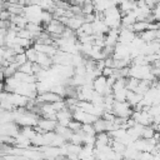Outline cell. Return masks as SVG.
I'll return each instance as SVG.
<instances>
[{
  "label": "cell",
  "mask_w": 160,
  "mask_h": 160,
  "mask_svg": "<svg viewBox=\"0 0 160 160\" xmlns=\"http://www.w3.org/2000/svg\"><path fill=\"white\" fill-rule=\"evenodd\" d=\"M111 112L116 116V118H122V119H128L131 116L132 114V108L126 102H119V101H114L112 104V109Z\"/></svg>",
  "instance_id": "6da1fadb"
},
{
  "label": "cell",
  "mask_w": 160,
  "mask_h": 160,
  "mask_svg": "<svg viewBox=\"0 0 160 160\" xmlns=\"http://www.w3.org/2000/svg\"><path fill=\"white\" fill-rule=\"evenodd\" d=\"M151 65H134L129 66V78H134L136 80H144L146 75L150 74Z\"/></svg>",
  "instance_id": "7a4b0ae2"
},
{
  "label": "cell",
  "mask_w": 160,
  "mask_h": 160,
  "mask_svg": "<svg viewBox=\"0 0 160 160\" xmlns=\"http://www.w3.org/2000/svg\"><path fill=\"white\" fill-rule=\"evenodd\" d=\"M39 118H40V116H38V115H35V114L28 111V112L20 115V116L15 120V124H16L19 128H24V126L34 128V126H36Z\"/></svg>",
  "instance_id": "3957f363"
},
{
  "label": "cell",
  "mask_w": 160,
  "mask_h": 160,
  "mask_svg": "<svg viewBox=\"0 0 160 160\" xmlns=\"http://www.w3.org/2000/svg\"><path fill=\"white\" fill-rule=\"evenodd\" d=\"M20 132V128L15 122H6L0 125V135H6L10 138H14Z\"/></svg>",
  "instance_id": "277c9868"
},
{
  "label": "cell",
  "mask_w": 160,
  "mask_h": 160,
  "mask_svg": "<svg viewBox=\"0 0 160 160\" xmlns=\"http://www.w3.org/2000/svg\"><path fill=\"white\" fill-rule=\"evenodd\" d=\"M136 34H134L130 29H119V38H118V42L119 44H122V45H129L132 39L135 38Z\"/></svg>",
  "instance_id": "5b68a950"
},
{
  "label": "cell",
  "mask_w": 160,
  "mask_h": 160,
  "mask_svg": "<svg viewBox=\"0 0 160 160\" xmlns=\"http://www.w3.org/2000/svg\"><path fill=\"white\" fill-rule=\"evenodd\" d=\"M56 125H58V122L55 120H49V119H42V118H39L38 124H36V126L39 129H41L44 132L54 131L55 128H56Z\"/></svg>",
  "instance_id": "8992f818"
},
{
  "label": "cell",
  "mask_w": 160,
  "mask_h": 160,
  "mask_svg": "<svg viewBox=\"0 0 160 160\" xmlns=\"http://www.w3.org/2000/svg\"><path fill=\"white\" fill-rule=\"evenodd\" d=\"M139 38L145 42L149 44L154 40H159L160 39V31L159 30H145L141 34H139Z\"/></svg>",
  "instance_id": "52a82bcc"
},
{
  "label": "cell",
  "mask_w": 160,
  "mask_h": 160,
  "mask_svg": "<svg viewBox=\"0 0 160 160\" xmlns=\"http://www.w3.org/2000/svg\"><path fill=\"white\" fill-rule=\"evenodd\" d=\"M106 86H108L106 85V78H104L101 75L92 80V90L95 92L100 94V95H104V91H105Z\"/></svg>",
  "instance_id": "ba28073f"
},
{
  "label": "cell",
  "mask_w": 160,
  "mask_h": 160,
  "mask_svg": "<svg viewBox=\"0 0 160 160\" xmlns=\"http://www.w3.org/2000/svg\"><path fill=\"white\" fill-rule=\"evenodd\" d=\"M110 142V138L108 135V132H98L95 135V144H94V148L96 150H100L101 148L109 145Z\"/></svg>",
  "instance_id": "9c48e42d"
},
{
  "label": "cell",
  "mask_w": 160,
  "mask_h": 160,
  "mask_svg": "<svg viewBox=\"0 0 160 160\" xmlns=\"http://www.w3.org/2000/svg\"><path fill=\"white\" fill-rule=\"evenodd\" d=\"M41 69H49L51 65H52V61L51 59L46 55V54H39L36 55V61H35Z\"/></svg>",
  "instance_id": "30bf717a"
},
{
  "label": "cell",
  "mask_w": 160,
  "mask_h": 160,
  "mask_svg": "<svg viewBox=\"0 0 160 160\" xmlns=\"http://www.w3.org/2000/svg\"><path fill=\"white\" fill-rule=\"evenodd\" d=\"M141 99H142L141 95H138V94H135L134 91L128 90V92H126V102H128L131 108H134L136 104H139Z\"/></svg>",
  "instance_id": "8fae6325"
},
{
  "label": "cell",
  "mask_w": 160,
  "mask_h": 160,
  "mask_svg": "<svg viewBox=\"0 0 160 160\" xmlns=\"http://www.w3.org/2000/svg\"><path fill=\"white\" fill-rule=\"evenodd\" d=\"M92 152H94V146H88V145H82L79 154H78V159L79 160H82V159H86V158H91L92 156Z\"/></svg>",
  "instance_id": "7c38bea8"
},
{
  "label": "cell",
  "mask_w": 160,
  "mask_h": 160,
  "mask_svg": "<svg viewBox=\"0 0 160 160\" xmlns=\"http://www.w3.org/2000/svg\"><path fill=\"white\" fill-rule=\"evenodd\" d=\"M18 69H19V66H18L15 62L9 64V66H6V68H4V69H2V75H4V79H8V78L14 76V74L18 71Z\"/></svg>",
  "instance_id": "4fadbf2b"
},
{
  "label": "cell",
  "mask_w": 160,
  "mask_h": 160,
  "mask_svg": "<svg viewBox=\"0 0 160 160\" xmlns=\"http://www.w3.org/2000/svg\"><path fill=\"white\" fill-rule=\"evenodd\" d=\"M82 135H84V134L81 132V130H79V131H76V132H72L68 142L74 144V145H80V146H81V145H82Z\"/></svg>",
  "instance_id": "5bb4252c"
},
{
  "label": "cell",
  "mask_w": 160,
  "mask_h": 160,
  "mask_svg": "<svg viewBox=\"0 0 160 160\" xmlns=\"http://www.w3.org/2000/svg\"><path fill=\"white\" fill-rule=\"evenodd\" d=\"M92 128L95 130V132H106V121L102 120L101 118H99L94 124H92Z\"/></svg>",
  "instance_id": "9a60e30c"
},
{
  "label": "cell",
  "mask_w": 160,
  "mask_h": 160,
  "mask_svg": "<svg viewBox=\"0 0 160 160\" xmlns=\"http://www.w3.org/2000/svg\"><path fill=\"white\" fill-rule=\"evenodd\" d=\"M55 115H56V121H60V120H71V111L68 108L58 111Z\"/></svg>",
  "instance_id": "2e32d148"
},
{
  "label": "cell",
  "mask_w": 160,
  "mask_h": 160,
  "mask_svg": "<svg viewBox=\"0 0 160 160\" xmlns=\"http://www.w3.org/2000/svg\"><path fill=\"white\" fill-rule=\"evenodd\" d=\"M126 92H128L126 89H121V90H118V91H112V98H114L115 101L124 102V101H126Z\"/></svg>",
  "instance_id": "e0dca14e"
},
{
  "label": "cell",
  "mask_w": 160,
  "mask_h": 160,
  "mask_svg": "<svg viewBox=\"0 0 160 160\" xmlns=\"http://www.w3.org/2000/svg\"><path fill=\"white\" fill-rule=\"evenodd\" d=\"M20 134H22V135H24L26 139H29V140H31V139L36 135V132H35L34 128H30V126L20 128Z\"/></svg>",
  "instance_id": "ac0fdd59"
},
{
  "label": "cell",
  "mask_w": 160,
  "mask_h": 160,
  "mask_svg": "<svg viewBox=\"0 0 160 160\" xmlns=\"http://www.w3.org/2000/svg\"><path fill=\"white\" fill-rule=\"evenodd\" d=\"M50 91L54 92L55 95L60 96L61 99L65 96V86H64L62 84H56V85H54V86L50 89Z\"/></svg>",
  "instance_id": "d6986e66"
},
{
  "label": "cell",
  "mask_w": 160,
  "mask_h": 160,
  "mask_svg": "<svg viewBox=\"0 0 160 160\" xmlns=\"http://www.w3.org/2000/svg\"><path fill=\"white\" fill-rule=\"evenodd\" d=\"M36 55H38V52L32 49V46H30L29 49H26V50H25L26 60H28L29 62H31V64H34V62L36 61Z\"/></svg>",
  "instance_id": "ffe728a7"
},
{
  "label": "cell",
  "mask_w": 160,
  "mask_h": 160,
  "mask_svg": "<svg viewBox=\"0 0 160 160\" xmlns=\"http://www.w3.org/2000/svg\"><path fill=\"white\" fill-rule=\"evenodd\" d=\"M155 132H156V131H155L151 126H145V128H144V130H142V132H141L140 139L149 140V139H151V138L154 136V134H155Z\"/></svg>",
  "instance_id": "44dd1931"
},
{
  "label": "cell",
  "mask_w": 160,
  "mask_h": 160,
  "mask_svg": "<svg viewBox=\"0 0 160 160\" xmlns=\"http://www.w3.org/2000/svg\"><path fill=\"white\" fill-rule=\"evenodd\" d=\"M51 20H52V14H51V12H49V11H42V12H41V16H40V22H42V24H44L42 29H44L46 25H49Z\"/></svg>",
  "instance_id": "7402d4cb"
},
{
  "label": "cell",
  "mask_w": 160,
  "mask_h": 160,
  "mask_svg": "<svg viewBox=\"0 0 160 160\" xmlns=\"http://www.w3.org/2000/svg\"><path fill=\"white\" fill-rule=\"evenodd\" d=\"M31 68H32V64L29 62V61H26L24 65L19 66L18 71H20V72H22V74H26V75H32V70H31Z\"/></svg>",
  "instance_id": "603a6c76"
},
{
  "label": "cell",
  "mask_w": 160,
  "mask_h": 160,
  "mask_svg": "<svg viewBox=\"0 0 160 160\" xmlns=\"http://www.w3.org/2000/svg\"><path fill=\"white\" fill-rule=\"evenodd\" d=\"M80 130H81V132H82V134H88V135H96V132H95V130H94V128H92V125H91V124H82V125H81V128H80Z\"/></svg>",
  "instance_id": "cb8c5ba5"
},
{
  "label": "cell",
  "mask_w": 160,
  "mask_h": 160,
  "mask_svg": "<svg viewBox=\"0 0 160 160\" xmlns=\"http://www.w3.org/2000/svg\"><path fill=\"white\" fill-rule=\"evenodd\" d=\"M148 114L151 116V118H155V116H159L160 114V106L159 105H151L148 108Z\"/></svg>",
  "instance_id": "d4e9b609"
},
{
  "label": "cell",
  "mask_w": 160,
  "mask_h": 160,
  "mask_svg": "<svg viewBox=\"0 0 160 160\" xmlns=\"http://www.w3.org/2000/svg\"><path fill=\"white\" fill-rule=\"evenodd\" d=\"M26 61H28V60H26L25 52H22V54H19V55H15V56H14V62H15L18 66H21V65H24Z\"/></svg>",
  "instance_id": "484cf974"
},
{
  "label": "cell",
  "mask_w": 160,
  "mask_h": 160,
  "mask_svg": "<svg viewBox=\"0 0 160 160\" xmlns=\"http://www.w3.org/2000/svg\"><path fill=\"white\" fill-rule=\"evenodd\" d=\"M80 128H81V124L80 122H78V121H75V120H70V122H69V125H68V129L69 130H71L72 132H76V131H79L80 130Z\"/></svg>",
  "instance_id": "4316f807"
},
{
  "label": "cell",
  "mask_w": 160,
  "mask_h": 160,
  "mask_svg": "<svg viewBox=\"0 0 160 160\" xmlns=\"http://www.w3.org/2000/svg\"><path fill=\"white\" fill-rule=\"evenodd\" d=\"M51 106H52V109H54V110H55L56 112L66 108V105H65V101H64V99H61V100H59V101H56V102H52V104H51Z\"/></svg>",
  "instance_id": "83f0119b"
},
{
  "label": "cell",
  "mask_w": 160,
  "mask_h": 160,
  "mask_svg": "<svg viewBox=\"0 0 160 160\" xmlns=\"http://www.w3.org/2000/svg\"><path fill=\"white\" fill-rule=\"evenodd\" d=\"M10 14H9V11L6 10V9H1L0 10V20H2V21H9V19H10Z\"/></svg>",
  "instance_id": "f1b7e54d"
},
{
  "label": "cell",
  "mask_w": 160,
  "mask_h": 160,
  "mask_svg": "<svg viewBox=\"0 0 160 160\" xmlns=\"http://www.w3.org/2000/svg\"><path fill=\"white\" fill-rule=\"evenodd\" d=\"M18 38H20V39H28V40H30V32H29L26 29H22V30H20V31L18 32Z\"/></svg>",
  "instance_id": "f546056e"
},
{
  "label": "cell",
  "mask_w": 160,
  "mask_h": 160,
  "mask_svg": "<svg viewBox=\"0 0 160 160\" xmlns=\"http://www.w3.org/2000/svg\"><path fill=\"white\" fill-rule=\"evenodd\" d=\"M112 74H114V69L104 68V69L101 70V76H104V78H109V76H111Z\"/></svg>",
  "instance_id": "4dcf8cb0"
},
{
  "label": "cell",
  "mask_w": 160,
  "mask_h": 160,
  "mask_svg": "<svg viewBox=\"0 0 160 160\" xmlns=\"http://www.w3.org/2000/svg\"><path fill=\"white\" fill-rule=\"evenodd\" d=\"M151 159H152V155H151L150 152L142 151V152H140V155H139V159H138V160H151Z\"/></svg>",
  "instance_id": "1f68e13d"
},
{
  "label": "cell",
  "mask_w": 160,
  "mask_h": 160,
  "mask_svg": "<svg viewBox=\"0 0 160 160\" xmlns=\"http://www.w3.org/2000/svg\"><path fill=\"white\" fill-rule=\"evenodd\" d=\"M115 81H116V78H115L114 75H111V76L106 78V85H108L109 88H111V86L115 84Z\"/></svg>",
  "instance_id": "d6a6232c"
},
{
  "label": "cell",
  "mask_w": 160,
  "mask_h": 160,
  "mask_svg": "<svg viewBox=\"0 0 160 160\" xmlns=\"http://www.w3.org/2000/svg\"><path fill=\"white\" fill-rule=\"evenodd\" d=\"M15 160H29V159H26V158L22 156V155H18V156H15Z\"/></svg>",
  "instance_id": "836d02e7"
},
{
  "label": "cell",
  "mask_w": 160,
  "mask_h": 160,
  "mask_svg": "<svg viewBox=\"0 0 160 160\" xmlns=\"http://www.w3.org/2000/svg\"><path fill=\"white\" fill-rule=\"evenodd\" d=\"M151 160H160V155H152Z\"/></svg>",
  "instance_id": "e575fe53"
},
{
  "label": "cell",
  "mask_w": 160,
  "mask_h": 160,
  "mask_svg": "<svg viewBox=\"0 0 160 160\" xmlns=\"http://www.w3.org/2000/svg\"><path fill=\"white\" fill-rule=\"evenodd\" d=\"M4 75H2V71H0V82H4Z\"/></svg>",
  "instance_id": "d590c367"
},
{
  "label": "cell",
  "mask_w": 160,
  "mask_h": 160,
  "mask_svg": "<svg viewBox=\"0 0 160 160\" xmlns=\"http://www.w3.org/2000/svg\"><path fill=\"white\" fill-rule=\"evenodd\" d=\"M82 160H95V159H94V156H91V158H86V159H82Z\"/></svg>",
  "instance_id": "8d00e7d4"
},
{
  "label": "cell",
  "mask_w": 160,
  "mask_h": 160,
  "mask_svg": "<svg viewBox=\"0 0 160 160\" xmlns=\"http://www.w3.org/2000/svg\"><path fill=\"white\" fill-rule=\"evenodd\" d=\"M64 160H79V159H69V158H64Z\"/></svg>",
  "instance_id": "74e56055"
},
{
  "label": "cell",
  "mask_w": 160,
  "mask_h": 160,
  "mask_svg": "<svg viewBox=\"0 0 160 160\" xmlns=\"http://www.w3.org/2000/svg\"><path fill=\"white\" fill-rule=\"evenodd\" d=\"M1 61H2V58H1V56H0V64H1Z\"/></svg>",
  "instance_id": "f35d334b"
},
{
  "label": "cell",
  "mask_w": 160,
  "mask_h": 160,
  "mask_svg": "<svg viewBox=\"0 0 160 160\" xmlns=\"http://www.w3.org/2000/svg\"><path fill=\"white\" fill-rule=\"evenodd\" d=\"M122 160H126V159H122Z\"/></svg>",
  "instance_id": "ab89813d"
}]
</instances>
